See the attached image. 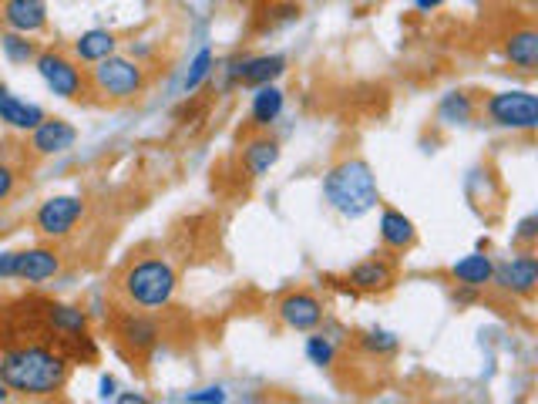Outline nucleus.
Masks as SVG:
<instances>
[{
  "label": "nucleus",
  "mask_w": 538,
  "mask_h": 404,
  "mask_svg": "<svg viewBox=\"0 0 538 404\" xmlns=\"http://www.w3.org/2000/svg\"><path fill=\"white\" fill-rule=\"evenodd\" d=\"M71 361L51 344L0 347V378L17 398H58L71 381Z\"/></svg>",
  "instance_id": "1"
},
{
  "label": "nucleus",
  "mask_w": 538,
  "mask_h": 404,
  "mask_svg": "<svg viewBox=\"0 0 538 404\" xmlns=\"http://www.w3.org/2000/svg\"><path fill=\"white\" fill-rule=\"evenodd\" d=\"M323 199L333 213L360 219L380 202L377 176L364 159H343L323 176Z\"/></svg>",
  "instance_id": "2"
},
{
  "label": "nucleus",
  "mask_w": 538,
  "mask_h": 404,
  "mask_svg": "<svg viewBox=\"0 0 538 404\" xmlns=\"http://www.w3.org/2000/svg\"><path fill=\"white\" fill-rule=\"evenodd\" d=\"M179 287V273L165 256L132 260L118 277V293L132 310H165Z\"/></svg>",
  "instance_id": "3"
},
{
  "label": "nucleus",
  "mask_w": 538,
  "mask_h": 404,
  "mask_svg": "<svg viewBox=\"0 0 538 404\" xmlns=\"http://www.w3.org/2000/svg\"><path fill=\"white\" fill-rule=\"evenodd\" d=\"M88 78L91 91L101 95V101H111V105H125V101L142 98L148 88L145 64L128 58V54H111V58L91 64Z\"/></svg>",
  "instance_id": "4"
},
{
  "label": "nucleus",
  "mask_w": 538,
  "mask_h": 404,
  "mask_svg": "<svg viewBox=\"0 0 538 404\" xmlns=\"http://www.w3.org/2000/svg\"><path fill=\"white\" fill-rule=\"evenodd\" d=\"M34 68H37V75H41L44 85H48L54 95L64 98V101L81 105V101H88V95H95V91H91L88 68H81V61L74 58V54L64 51V48L37 51Z\"/></svg>",
  "instance_id": "5"
},
{
  "label": "nucleus",
  "mask_w": 538,
  "mask_h": 404,
  "mask_svg": "<svg viewBox=\"0 0 538 404\" xmlns=\"http://www.w3.org/2000/svg\"><path fill=\"white\" fill-rule=\"evenodd\" d=\"M478 108L495 128H508V132H535L538 128V98L525 88L495 91Z\"/></svg>",
  "instance_id": "6"
},
{
  "label": "nucleus",
  "mask_w": 538,
  "mask_h": 404,
  "mask_svg": "<svg viewBox=\"0 0 538 404\" xmlns=\"http://www.w3.org/2000/svg\"><path fill=\"white\" fill-rule=\"evenodd\" d=\"M85 213H88V202L81 196H51L34 209L31 223L44 240L58 243V240H68L74 229H78Z\"/></svg>",
  "instance_id": "7"
},
{
  "label": "nucleus",
  "mask_w": 538,
  "mask_h": 404,
  "mask_svg": "<svg viewBox=\"0 0 538 404\" xmlns=\"http://www.w3.org/2000/svg\"><path fill=\"white\" fill-rule=\"evenodd\" d=\"M159 324L145 314V310H125L122 317L115 320V341L118 351H125L128 357H148L159 344Z\"/></svg>",
  "instance_id": "8"
},
{
  "label": "nucleus",
  "mask_w": 538,
  "mask_h": 404,
  "mask_svg": "<svg viewBox=\"0 0 538 404\" xmlns=\"http://www.w3.org/2000/svg\"><path fill=\"white\" fill-rule=\"evenodd\" d=\"M491 283L498 290L512 293V297H522V300H532L538 293V260L532 250L512 256L505 263H495V273H491Z\"/></svg>",
  "instance_id": "9"
},
{
  "label": "nucleus",
  "mask_w": 538,
  "mask_h": 404,
  "mask_svg": "<svg viewBox=\"0 0 538 404\" xmlns=\"http://www.w3.org/2000/svg\"><path fill=\"white\" fill-rule=\"evenodd\" d=\"M74 142H78V128H74L68 118L44 115V122L27 132L24 149L31 152L34 159H51V155L74 149Z\"/></svg>",
  "instance_id": "10"
},
{
  "label": "nucleus",
  "mask_w": 538,
  "mask_h": 404,
  "mask_svg": "<svg viewBox=\"0 0 538 404\" xmlns=\"http://www.w3.org/2000/svg\"><path fill=\"white\" fill-rule=\"evenodd\" d=\"M286 71V58L283 54H253V58L233 61L226 71V88H259V85H273Z\"/></svg>",
  "instance_id": "11"
},
{
  "label": "nucleus",
  "mask_w": 538,
  "mask_h": 404,
  "mask_svg": "<svg viewBox=\"0 0 538 404\" xmlns=\"http://www.w3.org/2000/svg\"><path fill=\"white\" fill-rule=\"evenodd\" d=\"M276 314L290 330L296 334H310V330H317L323 324V317H327V307H323V300L317 293L310 290H293L286 293L280 300V307H276Z\"/></svg>",
  "instance_id": "12"
},
{
  "label": "nucleus",
  "mask_w": 538,
  "mask_h": 404,
  "mask_svg": "<svg viewBox=\"0 0 538 404\" xmlns=\"http://www.w3.org/2000/svg\"><path fill=\"white\" fill-rule=\"evenodd\" d=\"M61 250L58 246H27V250H14V280L24 283H44L61 273Z\"/></svg>",
  "instance_id": "13"
},
{
  "label": "nucleus",
  "mask_w": 538,
  "mask_h": 404,
  "mask_svg": "<svg viewBox=\"0 0 538 404\" xmlns=\"http://www.w3.org/2000/svg\"><path fill=\"white\" fill-rule=\"evenodd\" d=\"M0 24L4 31L34 38L48 27V0H0Z\"/></svg>",
  "instance_id": "14"
},
{
  "label": "nucleus",
  "mask_w": 538,
  "mask_h": 404,
  "mask_svg": "<svg viewBox=\"0 0 538 404\" xmlns=\"http://www.w3.org/2000/svg\"><path fill=\"white\" fill-rule=\"evenodd\" d=\"M347 283L357 293H387L397 283V270L384 256H370V260L357 263L354 270L347 273Z\"/></svg>",
  "instance_id": "15"
},
{
  "label": "nucleus",
  "mask_w": 538,
  "mask_h": 404,
  "mask_svg": "<svg viewBox=\"0 0 538 404\" xmlns=\"http://www.w3.org/2000/svg\"><path fill=\"white\" fill-rule=\"evenodd\" d=\"M44 108L41 105H34V101H24V98H17L11 88L7 85H0V125H7V128H14V132H31V128H37L44 122Z\"/></svg>",
  "instance_id": "16"
},
{
  "label": "nucleus",
  "mask_w": 538,
  "mask_h": 404,
  "mask_svg": "<svg viewBox=\"0 0 538 404\" xmlns=\"http://www.w3.org/2000/svg\"><path fill=\"white\" fill-rule=\"evenodd\" d=\"M505 58L515 71H522V75H535L538 71V27L535 24H522L508 34Z\"/></svg>",
  "instance_id": "17"
},
{
  "label": "nucleus",
  "mask_w": 538,
  "mask_h": 404,
  "mask_svg": "<svg viewBox=\"0 0 538 404\" xmlns=\"http://www.w3.org/2000/svg\"><path fill=\"white\" fill-rule=\"evenodd\" d=\"M380 243L391 253H411L417 246V226L411 216H404L401 209L387 206L380 213Z\"/></svg>",
  "instance_id": "18"
},
{
  "label": "nucleus",
  "mask_w": 538,
  "mask_h": 404,
  "mask_svg": "<svg viewBox=\"0 0 538 404\" xmlns=\"http://www.w3.org/2000/svg\"><path fill=\"white\" fill-rule=\"evenodd\" d=\"M239 159H243V172L249 179H263V176H269V169L280 162V142H276L273 135L259 132L243 145V155H239Z\"/></svg>",
  "instance_id": "19"
},
{
  "label": "nucleus",
  "mask_w": 538,
  "mask_h": 404,
  "mask_svg": "<svg viewBox=\"0 0 538 404\" xmlns=\"http://www.w3.org/2000/svg\"><path fill=\"white\" fill-rule=\"evenodd\" d=\"M71 54L81 64H98L111 58V54H118V38L111 31H105V27H91V31L78 34V41L71 44Z\"/></svg>",
  "instance_id": "20"
},
{
  "label": "nucleus",
  "mask_w": 538,
  "mask_h": 404,
  "mask_svg": "<svg viewBox=\"0 0 538 404\" xmlns=\"http://www.w3.org/2000/svg\"><path fill=\"white\" fill-rule=\"evenodd\" d=\"M491 273H495V263H491L488 250L485 253H468L461 256L458 263L451 266V280L461 283V287H475V290H485L491 283Z\"/></svg>",
  "instance_id": "21"
},
{
  "label": "nucleus",
  "mask_w": 538,
  "mask_h": 404,
  "mask_svg": "<svg viewBox=\"0 0 538 404\" xmlns=\"http://www.w3.org/2000/svg\"><path fill=\"white\" fill-rule=\"evenodd\" d=\"M283 105H286V95L276 88V81L273 85H259L253 95V105H249V125L263 132V128H269L283 115Z\"/></svg>",
  "instance_id": "22"
},
{
  "label": "nucleus",
  "mask_w": 538,
  "mask_h": 404,
  "mask_svg": "<svg viewBox=\"0 0 538 404\" xmlns=\"http://www.w3.org/2000/svg\"><path fill=\"white\" fill-rule=\"evenodd\" d=\"M478 105L481 101L471 95V91H448V95L441 98V105H438V122L441 125H468L471 118L478 115Z\"/></svg>",
  "instance_id": "23"
},
{
  "label": "nucleus",
  "mask_w": 538,
  "mask_h": 404,
  "mask_svg": "<svg viewBox=\"0 0 538 404\" xmlns=\"http://www.w3.org/2000/svg\"><path fill=\"white\" fill-rule=\"evenodd\" d=\"M0 51L11 64H27L37 58V44L31 41V34H17V31H4L0 34Z\"/></svg>",
  "instance_id": "24"
},
{
  "label": "nucleus",
  "mask_w": 538,
  "mask_h": 404,
  "mask_svg": "<svg viewBox=\"0 0 538 404\" xmlns=\"http://www.w3.org/2000/svg\"><path fill=\"white\" fill-rule=\"evenodd\" d=\"M357 344L364 347L367 354H377V357H391L397 354V347H401V341H397L391 330H380V327L364 330V334L357 337Z\"/></svg>",
  "instance_id": "25"
},
{
  "label": "nucleus",
  "mask_w": 538,
  "mask_h": 404,
  "mask_svg": "<svg viewBox=\"0 0 538 404\" xmlns=\"http://www.w3.org/2000/svg\"><path fill=\"white\" fill-rule=\"evenodd\" d=\"M212 68H216V58H212L209 48H202L189 64V75H185V85H182L185 95H196V91L202 88V81L212 75Z\"/></svg>",
  "instance_id": "26"
},
{
  "label": "nucleus",
  "mask_w": 538,
  "mask_h": 404,
  "mask_svg": "<svg viewBox=\"0 0 538 404\" xmlns=\"http://www.w3.org/2000/svg\"><path fill=\"white\" fill-rule=\"evenodd\" d=\"M306 357H310V364H317V367H330L337 361V347H333L327 334H313V337H306Z\"/></svg>",
  "instance_id": "27"
},
{
  "label": "nucleus",
  "mask_w": 538,
  "mask_h": 404,
  "mask_svg": "<svg viewBox=\"0 0 538 404\" xmlns=\"http://www.w3.org/2000/svg\"><path fill=\"white\" fill-rule=\"evenodd\" d=\"M17 189H21V165L0 159V206H7L17 196Z\"/></svg>",
  "instance_id": "28"
},
{
  "label": "nucleus",
  "mask_w": 538,
  "mask_h": 404,
  "mask_svg": "<svg viewBox=\"0 0 538 404\" xmlns=\"http://www.w3.org/2000/svg\"><path fill=\"white\" fill-rule=\"evenodd\" d=\"M269 27H280V24H293L300 21V4H290V0H276V4L266 7Z\"/></svg>",
  "instance_id": "29"
},
{
  "label": "nucleus",
  "mask_w": 538,
  "mask_h": 404,
  "mask_svg": "<svg viewBox=\"0 0 538 404\" xmlns=\"http://www.w3.org/2000/svg\"><path fill=\"white\" fill-rule=\"evenodd\" d=\"M515 243L525 246V250H532V246L538 243V216L528 213L522 223L515 226Z\"/></svg>",
  "instance_id": "30"
},
{
  "label": "nucleus",
  "mask_w": 538,
  "mask_h": 404,
  "mask_svg": "<svg viewBox=\"0 0 538 404\" xmlns=\"http://www.w3.org/2000/svg\"><path fill=\"white\" fill-rule=\"evenodd\" d=\"M182 401H196V404H212V401H226V391L222 388H202V391H189Z\"/></svg>",
  "instance_id": "31"
},
{
  "label": "nucleus",
  "mask_w": 538,
  "mask_h": 404,
  "mask_svg": "<svg viewBox=\"0 0 538 404\" xmlns=\"http://www.w3.org/2000/svg\"><path fill=\"white\" fill-rule=\"evenodd\" d=\"M478 300V290L475 287H461L458 283V290H454V303H461V307H465V303H475Z\"/></svg>",
  "instance_id": "32"
},
{
  "label": "nucleus",
  "mask_w": 538,
  "mask_h": 404,
  "mask_svg": "<svg viewBox=\"0 0 538 404\" xmlns=\"http://www.w3.org/2000/svg\"><path fill=\"white\" fill-rule=\"evenodd\" d=\"M115 378H101V398H115Z\"/></svg>",
  "instance_id": "33"
},
{
  "label": "nucleus",
  "mask_w": 538,
  "mask_h": 404,
  "mask_svg": "<svg viewBox=\"0 0 538 404\" xmlns=\"http://www.w3.org/2000/svg\"><path fill=\"white\" fill-rule=\"evenodd\" d=\"M417 4V11H434V7H441L444 0H414Z\"/></svg>",
  "instance_id": "34"
},
{
  "label": "nucleus",
  "mask_w": 538,
  "mask_h": 404,
  "mask_svg": "<svg viewBox=\"0 0 538 404\" xmlns=\"http://www.w3.org/2000/svg\"><path fill=\"white\" fill-rule=\"evenodd\" d=\"M118 401H122V404H145L142 394H122V398H118Z\"/></svg>",
  "instance_id": "35"
},
{
  "label": "nucleus",
  "mask_w": 538,
  "mask_h": 404,
  "mask_svg": "<svg viewBox=\"0 0 538 404\" xmlns=\"http://www.w3.org/2000/svg\"><path fill=\"white\" fill-rule=\"evenodd\" d=\"M11 398V391H7V384H4V378H0V401H7Z\"/></svg>",
  "instance_id": "36"
}]
</instances>
